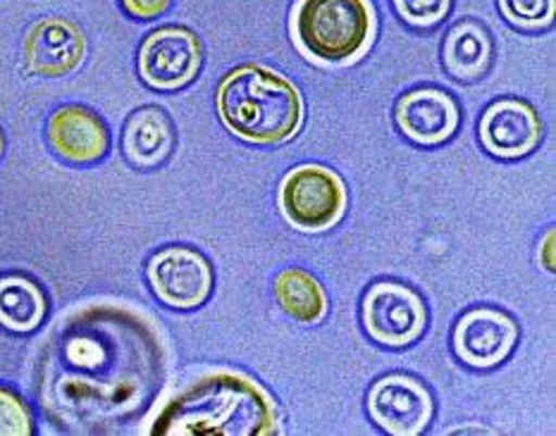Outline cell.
<instances>
[{
	"label": "cell",
	"mask_w": 556,
	"mask_h": 436,
	"mask_svg": "<svg viewBox=\"0 0 556 436\" xmlns=\"http://www.w3.org/2000/svg\"><path fill=\"white\" fill-rule=\"evenodd\" d=\"M502 15L526 31L547 29L556 15V0H500Z\"/></svg>",
	"instance_id": "cell-18"
},
{
	"label": "cell",
	"mask_w": 556,
	"mask_h": 436,
	"mask_svg": "<svg viewBox=\"0 0 556 436\" xmlns=\"http://www.w3.org/2000/svg\"><path fill=\"white\" fill-rule=\"evenodd\" d=\"M215 105L232 134L256 145L285 143L304 125L299 89L263 65H241L229 72L217 87Z\"/></svg>",
	"instance_id": "cell-2"
},
{
	"label": "cell",
	"mask_w": 556,
	"mask_h": 436,
	"mask_svg": "<svg viewBox=\"0 0 556 436\" xmlns=\"http://www.w3.org/2000/svg\"><path fill=\"white\" fill-rule=\"evenodd\" d=\"M392 5L396 15L416 29L438 27L452 12V0H392Z\"/></svg>",
	"instance_id": "cell-19"
},
{
	"label": "cell",
	"mask_w": 556,
	"mask_h": 436,
	"mask_svg": "<svg viewBox=\"0 0 556 436\" xmlns=\"http://www.w3.org/2000/svg\"><path fill=\"white\" fill-rule=\"evenodd\" d=\"M396 127L418 145H440L454 137L458 105L452 93L434 87L406 91L394 107Z\"/></svg>",
	"instance_id": "cell-12"
},
{
	"label": "cell",
	"mask_w": 556,
	"mask_h": 436,
	"mask_svg": "<svg viewBox=\"0 0 556 436\" xmlns=\"http://www.w3.org/2000/svg\"><path fill=\"white\" fill-rule=\"evenodd\" d=\"M545 268L549 270V272H554V232H547V236H545Z\"/></svg>",
	"instance_id": "cell-22"
},
{
	"label": "cell",
	"mask_w": 556,
	"mask_h": 436,
	"mask_svg": "<svg viewBox=\"0 0 556 436\" xmlns=\"http://www.w3.org/2000/svg\"><path fill=\"white\" fill-rule=\"evenodd\" d=\"M173 145L175 129L170 117H167V113L161 111V107L149 105L129 115L123 134V149L131 165H161L163 161H167V155L173 153Z\"/></svg>",
	"instance_id": "cell-15"
},
{
	"label": "cell",
	"mask_w": 556,
	"mask_h": 436,
	"mask_svg": "<svg viewBox=\"0 0 556 436\" xmlns=\"http://www.w3.org/2000/svg\"><path fill=\"white\" fill-rule=\"evenodd\" d=\"M277 429V413L256 382L215 372L173 398L155 422V434L175 436H261Z\"/></svg>",
	"instance_id": "cell-1"
},
{
	"label": "cell",
	"mask_w": 556,
	"mask_h": 436,
	"mask_svg": "<svg viewBox=\"0 0 556 436\" xmlns=\"http://www.w3.org/2000/svg\"><path fill=\"white\" fill-rule=\"evenodd\" d=\"M361 315L370 338L390 348L414 344L428 326L426 303L414 288L396 282L372 284L364 296Z\"/></svg>",
	"instance_id": "cell-6"
},
{
	"label": "cell",
	"mask_w": 556,
	"mask_h": 436,
	"mask_svg": "<svg viewBox=\"0 0 556 436\" xmlns=\"http://www.w3.org/2000/svg\"><path fill=\"white\" fill-rule=\"evenodd\" d=\"M139 75L155 91L185 89L199 77L203 46L187 27H161L139 46Z\"/></svg>",
	"instance_id": "cell-5"
},
{
	"label": "cell",
	"mask_w": 556,
	"mask_h": 436,
	"mask_svg": "<svg viewBox=\"0 0 556 436\" xmlns=\"http://www.w3.org/2000/svg\"><path fill=\"white\" fill-rule=\"evenodd\" d=\"M275 298L289 318L304 324H316L328 312V298L323 286L306 270L289 268L275 277Z\"/></svg>",
	"instance_id": "cell-17"
},
{
	"label": "cell",
	"mask_w": 556,
	"mask_h": 436,
	"mask_svg": "<svg viewBox=\"0 0 556 436\" xmlns=\"http://www.w3.org/2000/svg\"><path fill=\"white\" fill-rule=\"evenodd\" d=\"M480 141L494 157L516 161L538 149L542 123L535 107L521 99H500L480 117Z\"/></svg>",
	"instance_id": "cell-11"
},
{
	"label": "cell",
	"mask_w": 556,
	"mask_h": 436,
	"mask_svg": "<svg viewBox=\"0 0 556 436\" xmlns=\"http://www.w3.org/2000/svg\"><path fill=\"white\" fill-rule=\"evenodd\" d=\"M0 155H3V131H0Z\"/></svg>",
	"instance_id": "cell-23"
},
{
	"label": "cell",
	"mask_w": 556,
	"mask_h": 436,
	"mask_svg": "<svg viewBox=\"0 0 556 436\" xmlns=\"http://www.w3.org/2000/svg\"><path fill=\"white\" fill-rule=\"evenodd\" d=\"M34 432L31 413L22 398L0 386V436H29Z\"/></svg>",
	"instance_id": "cell-20"
},
{
	"label": "cell",
	"mask_w": 556,
	"mask_h": 436,
	"mask_svg": "<svg viewBox=\"0 0 556 436\" xmlns=\"http://www.w3.org/2000/svg\"><path fill=\"white\" fill-rule=\"evenodd\" d=\"M87 55V36L75 22L43 17L34 22L22 43V60L34 77H65L75 72Z\"/></svg>",
	"instance_id": "cell-8"
},
{
	"label": "cell",
	"mask_w": 556,
	"mask_h": 436,
	"mask_svg": "<svg viewBox=\"0 0 556 436\" xmlns=\"http://www.w3.org/2000/svg\"><path fill=\"white\" fill-rule=\"evenodd\" d=\"M494 57L490 31L476 20L456 22L444 36L442 63L456 81H478L488 75Z\"/></svg>",
	"instance_id": "cell-14"
},
{
	"label": "cell",
	"mask_w": 556,
	"mask_h": 436,
	"mask_svg": "<svg viewBox=\"0 0 556 436\" xmlns=\"http://www.w3.org/2000/svg\"><path fill=\"white\" fill-rule=\"evenodd\" d=\"M149 284L165 306L193 310L208 300L213 291V268L199 251L170 246L149 260Z\"/></svg>",
	"instance_id": "cell-7"
},
{
	"label": "cell",
	"mask_w": 556,
	"mask_h": 436,
	"mask_svg": "<svg viewBox=\"0 0 556 436\" xmlns=\"http://www.w3.org/2000/svg\"><path fill=\"white\" fill-rule=\"evenodd\" d=\"M173 0H123V8L135 20H155L170 8Z\"/></svg>",
	"instance_id": "cell-21"
},
{
	"label": "cell",
	"mask_w": 556,
	"mask_h": 436,
	"mask_svg": "<svg viewBox=\"0 0 556 436\" xmlns=\"http://www.w3.org/2000/svg\"><path fill=\"white\" fill-rule=\"evenodd\" d=\"M432 396L420 382L406 374H390L372 384L368 413L375 425L394 436H416L430 425Z\"/></svg>",
	"instance_id": "cell-9"
},
{
	"label": "cell",
	"mask_w": 556,
	"mask_h": 436,
	"mask_svg": "<svg viewBox=\"0 0 556 436\" xmlns=\"http://www.w3.org/2000/svg\"><path fill=\"white\" fill-rule=\"evenodd\" d=\"M292 29L301 51L320 63H349L366 51L375 15L370 0H299Z\"/></svg>",
	"instance_id": "cell-3"
},
{
	"label": "cell",
	"mask_w": 556,
	"mask_h": 436,
	"mask_svg": "<svg viewBox=\"0 0 556 436\" xmlns=\"http://www.w3.org/2000/svg\"><path fill=\"white\" fill-rule=\"evenodd\" d=\"M46 318V296L27 277L10 274L0 280V324L10 332H34Z\"/></svg>",
	"instance_id": "cell-16"
},
{
	"label": "cell",
	"mask_w": 556,
	"mask_h": 436,
	"mask_svg": "<svg viewBox=\"0 0 556 436\" xmlns=\"http://www.w3.org/2000/svg\"><path fill=\"white\" fill-rule=\"evenodd\" d=\"M518 326L509 315L494 308L468 310L454 326V350L466 366L488 370L500 366L516 346Z\"/></svg>",
	"instance_id": "cell-10"
},
{
	"label": "cell",
	"mask_w": 556,
	"mask_h": 436,
	"mask_svg": "<svg viewBox=\"0 0 556 436\" xmlns=\"http://www.w3.org/2000/svg\"><path fill=\"white\" fill-rule=\"evenodd\" d=\"M280 208L287 222L301 232H325L344 215V181L323 165L294 167L280 184Z\"/></svg>",
	"instance_id": "cell-4"
},
{
	"label": "cell",
	"mask_w": 556,
	"mask_h": 436,
	"mask_svg": "<svg viewBox=\"0 0 556 436\" xmlns=\"http://www.w3.org/2000/svg\"><path fill=\"white\" fill-rule=\"evenodd\" d=\"M48 143L72 165L101 161L111 149V134L103 119L84 105H65L48 119Z\"/></svg>",
	"instance_id": "cell-13"
}]
</instances>
